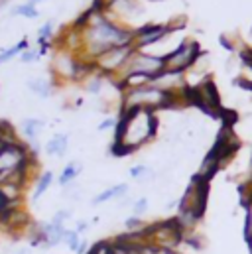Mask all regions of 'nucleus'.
Returning a JSON list of instances; mask_svg holds the SVG:
<instances>
[{"label":"nucleus","mask_w":252,"mask_h":254,"mask_svg":"<svg viewBox=\"0 0 252 254\" xmlns=\"http://www.w3.org/2000/svg\"><path fill=\"white\" fill-rule=\"evenodd\" d=\"M158 134V117L148 109L121 111L115 128V142L111 152L115 156H126L152 142Z\"/></svg>","instance_id":"1"},{"label":"nucleus","mask_w":252,"mask_h":254,"mask_svg":"<svg viewBox=\"0 0 252 254\" xmlns=\"http://www.w3.org/2000/svg\"><path fill=\"white\" fill-rule=\"evenodd\" d=\"M144 241L146 245L160 251H178V247L184 243V231L176 219H168L156 225H148L144 229Z\"/></svg>","instance_id":"2"},{"label":"nucleus","mask_w":252,"mask_h":254,"mask_svg":"<svg viewBox=\"0 0 252 254\" xmlns=\"http://www.w3.org/2000/svg\"><path fill=\"white\" fill-rule=\"evenodd\" d=\"M201 46L191 40V38H186L172 54H168L164 58V65L166 69L164 71H174V73H188L189 69L195 65V62L199 60L201 56Z\"/></svg>","instance_id":"3"},{"label":"nucleus","mask_w":252,"mask_h":254,"mask_svg":"<svg viewBox=\"0 0 252 254\" xmlns=\"http://www.w3.org/2000/svg\"><path fill=\"white\" fill-rule=\"evenodd\" d=\"M134 46H121V48H113V50H109V52H105V54H101L95 62H93V67L99 71V73H103L105 77H109V79H113V81H117L119 79V75L123 73V69H125L126 62L130 60V56L134 54Z\"/></svg>","instance_id":"4"},{"label":"nucleus","mask_w":252,"mask_h":254,"mask_svg":"<svg viewBox=\"0 0 252 254\" xmlns=\"http://www.w3.org/2000/svg\"><path fill=\"white\" fill-rule=\"evenodd\" d=\"M166 69L164 65V58L156 56V54H150V52H142V50H134V54L130 56V60L126 62L123 73L119 75V79L126 75V73H142V75H148V77H158L162 71ZM117 79V81H119ZM117 81H113L117 85Z\"/></svg>","instance_id":"5"},{"label":"nucleus","mask_w":252,"mask_h":254,"mask_svg":"<svg viewBox=\"0 0 252 254\" xmlns=\"http://www.w3.org/2000/svg\"><path fill=\"white\" fill-rule=\"evenodd\" d=\"M174 30L168 26V24H144L140 28L134 30V48L136 50H146V48H152L156 44H160L168 34H172Z\"/></svg>","instance_id":"6"},{"label":"nucleus","mask_w":252,"mask_h":254,"mask_svg":"<svg viewBox=\"0 0 252 254\" xmlns=\"http://www.w3.org/2000/svg\"><path fill=\"white\" fill-rule=\"evenodd\" d=\"M67 148H69V136L60 132V134L52 136L50 142L46 144V154L52 158H63L67 154Z\"/></svg>","instance_id":"7"},{"label":"nucleus","mask_w":252,"mask_h":254,"mask_svg":"<svg viewBox=\"0 0 252 254\" xmlns=\"http://www.w3.org/2000/svg\"><path fill=\"white\" fill-rule=\"evenodd\" d=\"M126 193H128V186L126 184H117V186H113L109 190L101 191L99 195H95L93 197V205H103V203H107L111 199H123Z\"/></svg>","instance_id":"8"},{"label":"nucleus","mask_w":252,"mask_h":254,"mask_svg":"<svg viewBox=\"0 0 252 254\" xmlns=\"http://www.w3.org/2000/svg\"><path fill=\"white\" fill-rule=\"evenodd\" d=\"M107 79H109V77H105L103 73H99L97 69H93V71L83 79L87 93H91V95H101V93H103V89H105Z\"/></svg>","instance_id":"9"},{"label":"nucleus","mask_w":252,"mask_h":254,"mask_svg":"<svg viewBox=\"0 0 252 254\" xmlns=\"http://www.w3.org/2000/svg\"><path fill=\"white\" fill-rule=\"evenodd\" d=\"M83 172V164L81 162H69V164H65L62 170V174H60V178H58V184L62 186V188H67V186H71L73 182H75V178L79 176Z\"/></svg>","instance_id":"10"},{"label":"nucleus","mask_w":252,"mask_h":254,"mask_svg":"<svg viewBox=\"0 0 252 254\" xmlns=\"http://www.w3.org/2000/svg\"><path fill=\"white\" fill-rule=\"evenodd\" d=\"M44 127H46V121H42V119H26L22 123V134L28 138V142H36Z\"/></svg>","instance_id":"11"},{"label":"nucleus","mask_w":252,"mask_h":254,"mask_svg":"<svg viewBox=\"0 0 252 254\" xmlns=\"http://www.w3.org/2000/svg\"><path fill=\"white\" fill-rule=\"evenodd\" d=\"M28 89L38 95L40 99H50L54 95V83L48 79H30L28 81Z\"/></svg>","instance_id":"12"},{"label":"nucleus","mask_w":252,"mask_h":254,"mask_svg":"<svg viewBox=\"0 0 252 254\" xmlns=\"http://www.w3.org/2000/svg\"><path fill=\"white\" fill-rule=\"evenodd\" d=\"M56 182V176H54V172H46V174H42L38 180H36V188H34V195H32V201H38L46 191L52 188V184Z\"/></svg>","instance_id":"13"},{"label":"nucleus","mask_w":252,"mask_h":254,"mask_svg":"<svg viewBox=\"0 0 252 254\" xmlns=\"http://www.w3.org/2000/svg\"><path fill=\"white\" fill-rule=\"evenodd\" d=\"M128 174H130V178L136 180V182H148V180L154 178V170L148 168L146 164H136V166H132Z\"/></svg>","instance_id":"14"},{"label":"nucleus","mask_w":252,"mask_h":254,"mask_svg":"<svg viewBox=\"0 0 252 254\" xmlns=\"http://www.w3.org/2000/svg\"><path fill=\"white\" fill-rule=\"evenodd\" d=\"M12 14H14V16H24V18H28V20H36V18H40V10H38V6H32L30 2L18 4L16 8H12Z\"/></svg>","instance_id":"15"},{"label":"nucleus","mask_w":252,"mask_h":254,"mask_svg":"<svg viewBox=\"0 0 252 254\" xmlns=\"http://www.w3.org/2000/svg\"><path fill=\"white\" fill-rule=\"evenodd\" d=\"M54 30H56V22H54V20H48V22L38 30V44H40V46L52 44V40H54Z\"/></svg>","instance_id":"16"},{"label":"nucleus","mask_w":252,"mask_h":254,"mask_svg":"<svg viewBox=\"0 0 252 254\" xmlns=\"http://www.w3.org/2000/svg\"><path fill=\"white\" fill-rule=\"evenodd\" d=\"M62 243H65V247H67L71 253H75V251L79 249L81 239H79V235L75 233V229H73V231L65 229V231H63V237H62Z\"/></svg>","instance_id":"17"},{"label":"nucleus","mask_w":252,"mask_h":254,"mask_svg":"<svg viewBox=\"0 0 252 254\" xmlns=\"http://www.w3.org/2000/svg\"><path fill=\"white\" fill-rule=\"evenodd\" d=\"M125 227H126V233H140V231H144V229H146L144 221H142L140 217H134V215L126 219Z\"/></svg>","instance_id":"18"},{"label":"nucleus","mask_w":252,"mask_h":254,"mask_svg":"<svg viewBox=\"0 0 252 254\" xmlns=\"http://www.w3.org/2000/svg\"><path fill=\"white\" fill-rule=\"evenodd\" d=\"M148 207H150V201H148V197H138V199L132 203V215L142 219V215L148 211Z\"/></svg>","instance_id":"19"},{"label":"nucleus","mask_w":252,"mask_h":254,"mask_svg":"<svg viewBox=\"0 0 252 254\" xmlns=\"http://www.w3.org/2000/svg\"><path fill=\"white\" fill-rule=\"evenodd\" d=\"M38 60H40V52H38L36 48H28L26 52L20 54V62H22V64H34V62H38Z\"/></svg>","instance_id":"20"},{"label":"nucleus","mask_w":252,"mask_h":254,"mask_svg":"<svg viewBox=\"0 0 252 254\" xmlns=\"http://www.w3.org/2000/svg\"><path fill=\"white\" fill-rule=\"evenodd\" d=\"M16 56H20L18 46H12V48H8V50H2V52H0V65L8 64V62H10V60H14Z\"/></svg>","instance_id":"21"},{"label":"nucleus","mask_w":252,"mask_h":254,"mask_svg":"<svg viewBox=\"0 0 252 254\" xmlns=\"http://www.w3.org/2000/svg\"><path fill=\"white\" fill-rule=\"evenodd\" d=\"M71 211L69 209H60L56 215H54V219H52V223H56V225H63L65 227V221H69L71 219Z\"/></svg>","instance_id":"22"},{"label":"nucleus","mask_w":252,"mask_h":254,"mask_svg":"<svg viewBox=\"0 0 252 254\" xmlns=\"http://www.w3.org/2000/svg\"><path fill=\"white\" fill-rule=\"evenodd\" d=\"M117 123H119V119H117V117H107V119L99 125V132H107V130L117 128Z\"/></svg>","instance_id":"23"},{"label":"nucleus","mask_w":252,"mask_h":254,"mask_svg":"<svg viewBox=\"0 0 252 254\" xmlns=\"http://www.w3.org/2000/svg\"><path fill=\"white\" fill-rule=\"evenodd\" d=\"M87 229H89V223H87V221H79V223L75 225V233H77V235L87 233Z\"/></svg>","instance_id":"24"},{"label":"nucleus","mask_w":252,"mask_h":254,"mask_svg":"<svg viewBox=\"0 0 252 254\" xmlns=\"http://www.w3.org/2000/svg\"><path fill=\"white\" fill-rule=\"evenodd\" d=\"M87 253H89V241L81 239V243H79V249L75 251V254H87Z\"/></svg>","instance_id":"25"},{"label":"nucleus","mask_w":252,"mask_h":254,"mask_svg":"<svg viewBox=\"0 0 252 254\" xmlns=\"http://www.w3.org/2000/svg\"><path fill=\"white\" fill-rule=\"evenodd\" d=\"M8 203H10V201H8V199H6V197H4V193H2V191H0V213H2V209H4V207H6V205H8Z\"/></svg>","instance_id":"26"},{"label":"nucleus","mask_w":252,"mask_h":254,"mask_svg":"<svg viewBox=\"0 0 252 254\" xmlns=\"http://www.w3.org/2000/svg\"><path fill=\"white\" fill-rule=\"evenodd\" d=\"M245 243H247V247H249V253L252 254V235H251V237H247V239H245Z\"/></svg>","instance_id":"27"},{"label":"nucleus","mask_w":252,"mask_h":254,"mask_svg":"<svg viewBox=\"0 0 252 254\" xmlns=\"http://www.w3.org/2000/svg\"><path fill=\"white\" fill-rule=\"evenodd\" d=\"M247 48L252 50V28H251V32H249V44H247Z\"/></svg>","instance_id":"28"},{"label":"nucleus","mask_w":252,"mask_h":254,"mask_svg":"<svg viewBox=\"0 0 252 254\" xmlns=\"http://www.w3.org/2000/svg\"><path fill=\"white\" fill-rule=\"evenodd\" d=\"M26 2H30V4H32V6H38V4H40V2H42V0H26Z\"/></svg>","instance_id":"29"},{"label":"nucleus","mask_w":252,"mask_h":254,"mask_svg":"<svg viewBox=\"0 0 252 254\" xmlns=\"http://www.w3.org/2000/svg\"><path fill=\"white\" fill-rule=\"evenodd\" d=\"M164 254H180L178 251H164Z\"/></svg>","instance_id":"30"},{"label":"nucleus","mask_w":252,"mask_h":254,"mask_svg":"<svg viewBox=\"0 0 252 254\" xmlns=\"http://www.w3.org/2000/svg\"><path fill=\"white\" fill-rule=\"evenodd\" d=\"M16 254H28V251H26V249H22V251H18Z\"/></svg>","instance_id":"31"},{"label":"nucleus","mask_w":252,"mask_h":254,"mask_svg":"<svg viewBox=\"0 0 252 254\" xmlns=\"http://www.w3.org/2000/svg\"><path fill=\"white\" fill-rule=\"evenodd\" d=\"M148 2H158V0H148Z\"/></svg>","instance_id":"32"}]
</instances>
